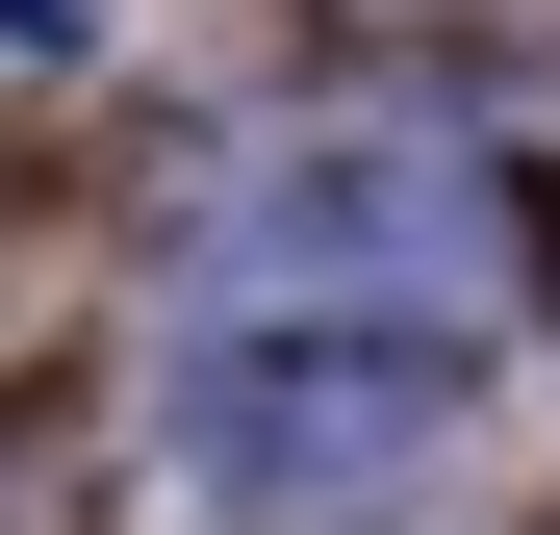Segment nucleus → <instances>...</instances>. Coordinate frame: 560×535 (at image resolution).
Segmentation results:
<instances>
[{"label":"nucleus","instance_id":"1","mask_svg":"<svg viewBox=\"0 0 560 535\" xmlns=\"http://www.w3.org/2000/svg\"><path fill=\"white\" fill-rule=\"evenodd\" d=\"M433 383H458V332H408V306H205L178 332V460H230L255 510H331L433 433Z\"/></svg>","mask_w":560,"mask_h":535},{"label":"nucleus","instance_id":"2","mask_svg":"<svg viewBox=\"0 0 560 535\" xmlns=\"http://www.w3.org/2000/svg\"><path fill=\"white\" fill-rule=\"evenodd\" d=\"M205 306H408V332H485L510 306V205L458 153H306L205 230Z\"/></svg>","mask_w":560,"mask_h":535}]
</instances>
